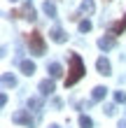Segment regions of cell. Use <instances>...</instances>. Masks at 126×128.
Instances as JSON below:
<instances>
[{
	"label": "cell",
	"instance_id": "13",
	"mask_svg": "<svg viewBox=\"0 0 126 128\" xmlns=\"http://www.w3.org/2000/svg\"><path fill=\"white\" fill-rule=\"evenodd\" d=\"M93 10H96L93 0H82V5H79V12L82 14H93Z\"/></svg>",
	"mask_w": 126,
	"mask_h": 128
},
{
	"label": "cell",
	"instance_id": "19",
	"mask_svg": "<svg viewBox=\"0 0 126 128\" xmlns=\"http://www.w3.org/2000/svg\"><path fill=\"white\" fill-rule=\"evenodd\" d=\"M114 102L126 105V93H124V91H114Z\"/></svg>",
	"mask_w": 126,
	"mask_h": 128
},
{
	"label": "cell",
	"instance_id": "20",
	"mask_svg": "<svg viewBox=\"0 0 126 128\" xmlns=\"http://www.w3.org/2000/svg\"><path fill=\"white\" fill-rule=\"evenodd\" d=\"M105 114H107V116L114 114V107H112V105H105Z\"/></svg>",
	"mask_w": 126,
	"mask_h": 128
},
{
	"label": "cell",
	"instance_id": "11",
	"mask_svg": "<svg viewBox=\"0 0 126 128\" xmlns=\"http://www.w3.org/2000/svg\"><path fill=\"white\" fill-rule=\"evenodd\" d=\"M19 68H21V72H24V74H28V77L35 74V63H33V61H21Z\"/></svg>",
	"mask_w": 126,
	"mask_h": 128
},
{
	"label": "cell",
	"instance_id": "7",
	"mask_svg": "<svg viewBox=\"0 0 126 128\" xmlns=\"http://www.w3.org/2000/svg\"><path fill=\"white\" fill-rule=\"evenodd\" d=\"M40 93H42V96H51V93H54V79L40 82Z\"/></svg>",
	"mask_w": 126,
	"mask_h": 128
},
{
	"label": "cell",
	"instance_id": "21",
	"mask_svg": "<svg viewBox=\"0 0 126 128\" xmlns=\"http://www.w3.org/2000/svg\"><path fill=\"white\" fill-rule=\"evenodd\" d=\"M0 105H3V107L7 105V93H3V96H0Z\"/></svg>",
	"mask_w": 126,
	"mask_h": 128
},
{
	"label": "cell",
	"instance_id": "3",
	"mask_svg": "<svg viewBox=\"0 0 126 128\" xmlns=\"http://www.w3.org/2000/svg\"><path fill=\"white\" fill-rule=\"evenodd\" d=\"M12 121H14V124H24V126H28V128H33V126H35L33 116L28 114L26 110H19V112H14V114H12Z\"/></svg>",
	"mask_w": 126,
	"mask_h": 128
},
{
	"label": "cell",
	"instance_id": "15",
	"mask_svg": "<svg viewBox=\"0 0 126 128\" xmlns=\"http://www.w3.org/2000/svg\"><path fill=\"white\" fill-rule=\"evenodd\" d=\"M121 30H126V14H124V19L119 21V24H114V26H112V35H119Z\"/></svg>",
	"mask_w": 126,
	"mask_h": 128
},
{
	"label": "cell",
	"instance_id": "5",
	"mask_svg": "<svg viewBox=\"0 0 126 128\" xmlns=\"http://www.w3.org/2000/svg\"><path fill=\"white\" fill-rule=\"evenodd\" d=\"M96 70H98L100 74H105V77H107V74L112 72V65H110V61H107L105 56H100L98 61H96Z\"/></svg>",
	"mask_w": 126,
	"mask_h": 128
},
{
	"label": "cell",
	"instance_id": "18",
	"mask_svg": "<svg viewBox=\"0 0 126 128\" xmlns=\"http://www.w3.org/2000/svg\"><path fill=\"white\" fill-rule=\"evenodd\" d=\"M91 30V21L84 19V21H79V33H89Z\"/></svg>",
	"mask_w": 126,
	"mask_h": 128
},
{
	"label": "cell",
	"instance_id": "17",
	"mask_svg": "<svg viewBox=\"0 0 126 128\" xmlns=\"http://www.w3.org/2000/svg\"><path fill=\"white\" fill-rule=\"evenodd\" d=\"M79 126H82V128H93V121H91V116L82 114V116H79Z\"/></svg>",
	"mask_w": 126,
	"mask_h": 128
},
{
	"label": "cell",
	"instance_id": "8",
	"mask_svg": "<svg viewBox=\"0 0 126 128\" xmlns=\"http://www.w3.org/2000/svg\"><path fill=\"white\" fill-rule=\"evenodd\" d=\"M98 47H100L103 51L112 49V47H114V37H112V35H105V37H100V40H98Z\"/></svg>",
	"mask_w": 126,
	"mask_h": 128
},
{
	"label": "cell",
	"instance_id": "24",
	"mask_svg": "<svg viewBox=\"0 0 126 128\" xmlns=\"http://www.w3.org/2000/svg\"><path fill=\"white\" fill-rule=\"evenodd\" d=\"M12 2H17V0H12Z\"/></svg>",
	"mask_w": 126,
	"mask_h": 128
},
{
	"label": "cell",
	"instance_id": "22",
	"mask_svg": "<svg viewBox=\"0 0 126 128\" xmlns=\"http://www.w3.org/2000/svg\"><path fill=\"white\" fill-rule=\"evenodd\" d=\"M119 128H126V116H124L121 121H119Z\"/></svg>",
	"mask_w": 126,
	"mask_h": 128
},
{
	"label": "cell",
	"instance_id": "10",
	"mask_svg": "<svg viewBox=\"0 0 126 128\" xmlns=\"http://www.w3.org/2000/svg\"><path fill=\"white\" fill-rule=\"evenodd\" d=\"M105 96H107V88H105V86H96L93 91H91V100L98 102V100H103Z\"/></svg>",
	"mask_w": 126,
	"mask_h": 128
},
{
	"label": "cell",
	"instance_id": "9",
	"mask_svg": "<svg viewBox=\"0 0 126 128\" xmlns=\"http://www.w3.org/2000/svg\"><path fill=\"white\" fill-rule=\"evenodd\" d=\"M47 72H49V77H51V79H58V77H61V74H63V68L58 65V63H49Z\"/></svg>",
	"mask_w": 126,
	"mask_h": 128
},
{
	"label": "cell",
	"instance_id": "14",
	"mask_svg": "<svg viewBox=\"0 0 126 128\" xmlns=\"http://www.w3.org/2000/svg\"><path fill=\"white\" fill-rule=\"evenodd\" d=\"M3 86L5 88H10V86H17V77L10 72H3Z\"/></svg>",
	"mask_w": 126,
	"mask_h": 128
},
{
	"label": "cell",
	"instance_id": "1",
	"mask_svg": "<svg viewBox=\"0 0 126 128\" xmlns=\"http://www.w3.org/2000/svg\"><path fill=\"white\" fill-rule=\"evenodd\" d=\"M86 68H84V61L79 54H70V70H68V77H65V86H75L79 79L84 77Z\"/></svg>",
	"mask_w": 126,
	"mask_h": 128
},
{
	"label": "cell",
	"instance_id": "23",
	"mask_svg": "<svg viewBox=\"0 0 126 128\" xmlns=\"http://www.w3.org/2000/svg\"><path fill=\"white\" fill-rule=\"evenodd\" d=\"M49 128H61V126H56V124H51V126H49Z\"/></svg>",
	"mask_w": 126,
	"mask_h": 128
},
{
	"label": "cell",
	"instance_id": "16",
	"mask_svg": "<svg viewBox=\"0 0 126 128\" xmlns=\"http://www.w3.org/2000/svg\"><path fill=\"white\" fill-rule=\"evenodd\" d=\"M42 107V98H28V110H40Z\"/></svg>",
	"mask_w": 126,
	"mask_h": 128
},
{
	"label": "cell",
	"instance_id": "4",
	"mask_svg": "<svg viewBox=\"0 0 126 128\" xmlns=\"http://www.w3.org/2000/svg\"><path fill=\"white\" fill-rule=\"evenodd\" d=\"M12 16H21V19H28V21H35L38 16H35V10H33V5L28 2V5H24L21 10H17V12H12Z\"/></svg>",
	"mask_w": 126,
	"mask_h": 128
},
{
	"label": "cell",
	"instance_id": "6",
	"mask_svg": "<svg viewBox=\"0 0 126 128\" xmlns=\"http://www.w3.org/2000/svg\"><path fill=\"white\" fill-rule=\"evenodd\" d=\"M49 37L54 40L56 44H63L65 40H68V35H65V30H61V28H54V30L49 33Z\"/></svg>",
	"mask_w": 126,
	"mask_h": 128
},
{
	"label": "cell",
	"instance_id": "2",
	"mask_svg": "<svg viewBox=\"0 0 126 128\" xmlns=\"http://www.w3.org/2000/svg\"><path fill=\"white\" fill-rule=\"evenodd\" d=\"M28 49H31V54H35V56L44 54V40H42L40 33H31L28 35Z\"/></svg>",
	"mask_w": 126,
	"mask_h": 128
},
{
	"label": "cell",
	"instance_id": "12",
	"mask_svg": "<svg viewBox=\"0 0 126 128\" xmlns=\"http://www.w3.org/2000/svg\"><path fill=\"white\" fill-rule=\"evenodd\" d=\"M42 10H44V14H47L49 19H56V5L51 2V0H47V2L42 5Z\"/></svg>",
	"mask_w": 126,
	"mask_h": 128
}]
</instances>
